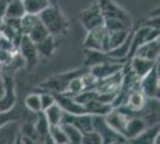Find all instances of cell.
<instances>
[{"mask_svg": "<svg viewBox=\"0 0 160 144\" xmlns=\"http://www.w3.org/2000/svg\"><path fill=\"white\" fill-rule=\"evenodd\" d=\"M160 133L159 131V124L153 125V126H148L147 129L139 133L136 137L132 138L128 141L129 144H153L154 137Z\"/></svg>", "mask_w": 160, "mask_h": 144, "instance_id": "obj_16", "label": "cell"}, {"mask_svg": "<svg viewBox=\"0 0 160 144\" xmlns=\"http://www.w3.org/2000/svg\"><path fill=\"white\" fill-rule=\"evenodd\" d=\"M0 49L6 51V52H11V53H13V52L17 51L13 41L11 39L6 37V36H4V35L0 36Z\"/></svg>", "mask_w": 160, "mask_h": 144, "instance_id": "obj_36", "label": "cell"}, {"mask_svg": "<svg viewBox=\"0 0 160 144\" xmlns=\"http://www.w3.org/2000/svg\"><path fill=\"white\" fill-rule=\"evenodd\" d=\"M55 97V102L61 107V109L68 114L80 115V114H87L86 108L74 100L73 96L66 95L62 93H53Z\"/></svg>", "mask_w": 160, "mask_h": 144, "instance_id": "obj_8", "label": "cell"}, {"mask_svg": "<svg viewBox=\"0 0 160 144\" xmlns=\"http://www.w3.org/2000/svg\"><path fill=\"white\" fill-rule=\"evenodd\" d=\"M24 104L28 109L30 110L31 113L36 114L42 112L41 108V100H40V93H31L25 97L24 100Z\"/></svg>", "mask_w": 160, "mask_h": 144, "instance_id": "obj_30", "label": "cell"}, {"mask_svg": "<svg viewBox=\"0 0 160 144\" xmlns=\"http://www.w3.org/2000/svg\"><path fill=\"white\" fill-rule=\"evenodd\" d=\"M13 53H14V52H13ZM13 53L0 49V66L6 65L7 62L10 61V59H11V56H12V54H13Z\"/></svg>", "mask_w": 160, "mask_h": 144, "instance_id": "obj_37", "label": "cell"}, {"mask_svg": "<svg viewBox=\"0 0 160 144\" xmlns=\"http://www.w3.org/2000/svg\"><path fill=\"white\" fill-rule=\"evenodd\" d=\"M129 34H130V29H128V30H118V31H110L109 33V51L122 45L127 40Z\"/></svg>", "mask_w": 160, "mask_h": 144, "instance_id": "obj_26", "label": "cell"}, {"mask_svg": "<svg viewBox=\"0 0 160 144\" xmlns=\"http://www.w3.org/2000/svg\"><path fill=\"white\" fill-rule=\"evenodd\" d=\"M8 3H10V0H0V17H1V18L5 17Z\"/></svg>", "mask_w": 160, "mask_h": 144, "instance_id": "obj_38", "label": "cell"}, {"mask_svg": "<svg viewBox=\"0 0 160 144\" xmlns=\"http://www.w3.org/2000/svg\"><path fill=\"white\" fill-rule=\"evenodd\" d=\"M84 107L86 108L87 114L99 115V117H105L108 113H110L111 109H112L111 104L100 102L99 100H97V97L91 100V101H88L86 104H84Z\"/></svg>", "mask_w": 160, "mask_h": 144, "instance_id": "obj_18", "label": "cell"}, {"mask_svg": "<svg viewBox=\"0 0 160 144\" xmlns=\"http://www.w3.org/2000/svg\"><path fill=\"white\" fill-rule=\"evenodd\" d=\"M23 4L25 8V13L36 14V16H38L47 7L50 6L49 0H23Z\"/></svg>", "mask_w": 160, "mask_h": 144, "instance_id": "obj_21", "label": "cell"}, {"mask_svg": "<svg viewBox=\"0 0 160 144\" xmlns=\"http://www.w3.org/2000/svg\"><path fill=\"white\" fill-rule=\"evenodd\" d=\"M49 137L53 139V142L55 144H66L68 143L66 138V135L63 130L61 129L60 125L58 126H50L49 127Z\"/></svg>", "mask_w": 160, "mask_h": 144, "instance_id": "obj_32", "label": "cell"}, {"mask_svg": "<svg viewBox=\"0 0 160 144\" xmlns=\"http://www.w3.org/2000/svg\"><path fill=\"white\" fill-rule=\"evenodd\" d=\"M140 90L148 99H159V90H160L159 60L155 62L153 69L141 78Z\"/></svg>", "mask_w": 160, "mask_h": 144, "instance_id": "obj_4", "label": "cell"}, {"mask_svg": "<svg viewBox=\"0 0 160 144\" xmlns=\"http://www.w3.org/2000/svg\"><path fill=\"white\" fill-rule=\"evenodd\" d=\"M159 60V59H158ZM157 60V61H158ZM152 60H147V59H142L139 56H133L130 60V69L133 70L136 75L139 76L140 78H142L145 75H147L151 70L154 67L155 62Z\"/></svg>", "mask_w": 160, "mask_h": 144, "instance_id": "obj_17", "label": "cell"}, {"mask_svg": "<svg viewBox=\"0 0 160 144\" xmlns=\"http://www.w3.org/2000/svg\"><path fill=\"white\" fill-rule=\"evenodd\" d=\"M25 14L23 0H10L4 18H17L20 19Z\"/></svg>", "mask_w": 160, "mask_h": 144, "instance_id": "obj_22", "label": "cell"}, {"mask_svg": "<svg viewBox=\"0 0 160 144\" xmlns=\"http://www.w3.org/2000/svg\"><path fill=\"white\" fill-rule=\"evenodd\" d=\"M147 127H148V125H147V123L142 118L136 117V115L130 117L128 119V123L127 126H126V131H124V136L123 137H124L126 141H129L132 138L136 137L139 133H141Z\"/></svg>", "mask_w": 160, "mask_h": 144, "instance_id": "obj_15", "label": "cell"}, {"mask_svg": "<svg viewBox=\"0 0 160 144\" xmlns=\"http://www.w3.org/2000/svg\"><path fill=\"white\" fill-rule=\"evenodd\" d=\"M40 22V17L36 14H29L25 13L22 18H20V31L23 35H27L33 25H36Z\"/></svg>", "mask_w": 160, "mask_h": 144, "instance_id": "obj_31", "label": "cell"}, {"mask_svg": "<svg viewBox=\"0 0 160 144\" xmlns=\"http://www.w3.org/2000/svg\"><path fill=\"white\" fill-rule=\"evenodd\" d=\"M122 73L123 70L117 72L116 75L110 76L104 79H97L96 84L93 85L92 89L97 91L98 94L103 93H117L121 89V84H122Z\"/></svg>", "mask_w": 160, "mask_h": 144, "instance_id": "obj_12", "label": "cell"}, {"mask_svg": "<svg viewBox=\"0 0 160 144\" xmlns=\"http://www.w3.org/2000/svg\"><path fill=\"white\" fill-rule=\"evenodd\" d=\"M60 126H61V129L63 130V132H65V135H66V138H67V141H68V143L80 144L82 133H81L75 126L71 125V124H67V123H61Z\"/></svg>", "mask_w": 160, "mask_h": 144, "instance_id": "obj_25", "label": "cell"}, {"mask_svg": "<svg viewBox=\"0 0 160 144\" xmlns=\"http://www.w3.org/2000/svg\"><path fill=\"white\" fill-rule=\"evenodd\" d=\"M37 47V52L38 54H42L43 56H52L55 51V40H54V36H48L44 41L40 42L36 45Z\"/></svg>", "mask_w": 160, "mask_h": 144, "instance_id": "obj_28", "label": "cell"}, {"mask_svg": "<svg viewBox=\"0 0 160 144\" xmlns=\"http://www.w3.org/2000/svg\"><path fill=\"white\" fill-rule=\"evenodd\" d=\"M129 118H130L129 115H127L126 113H123L118 108H112L111 112L108 113L107 115L104 117V120H105V123L108 124V126L110 129H112L115 132H117L118 135H121L123 137Z\"/></svg>", "mask_w": 160, "mask_h": 144, "instance_id": "obj_10", "label": "cell"}, {"mask_svg": "<svg viewBox=\"0 0 160 144\" xmlns=\"http://www.w3.org/2000/svg\"><path fill=\"white\" fill-rule=\"evenodd\" d=\"M79 21L81 22L82 27L85 28L87 31L102 27L104 24V17L102 13L99 4L96 3L85 10H82L79 13Z\"/></svg>", "mask_w": 160, "mask_h": 144, "instance_id": "obj_5", "label": "cell"}, {"mask_svg": "<svg viewBox=\"0 0 160 144\" xmlns=\"http://www.w3.org/2000/svg\"><path fill=\"white\" fill-rule=\"evenodd\" d=\"M0 36H1V33H0Z\"/></svg>", "mask_w": 160, "mask_h": 144, "instance_id": "obj_42", "label": "cell"}, {"mask_svg": "<svg viewBox=\"0 0 160 144\" xmlns=\"http://www.w3.org/2000/svg\"><path fill=\"white\" fill-rule=\"evenodd\" d=\"M40 100H41V108H42V112L46 110L47 108H49L50 106H53L55 103V97H54V94L50 93V91H43V93H40Z\"/></svg>", "mask_w": 160, "mask_h": 144, "instance_id": "obj_34", "label": "cell"}, {"mask_svg": "<svg viewBox=\"0 0 160 144\" xmlns=\"http://www.w3.org/2000/svg\"><path fill=\"white\" fill-rule=\"evenodd\" d=\"M132 33L129 34V36L127 37V40L123 42L122 45H120L118 47L113 48V49H110L109 52H107V55L112 59V60H116V61H120V60H123L126 59L128 55H129V52H130V43H132Z\"/></svg>", "mask_w": 160, "mask_h": 144, "instance_id": "obj_19", "label": "cell"}, {"mask_svg": "<svg viewBox=\"0 0 160 144\" xmlns=\"http://www.w3.org/2000/svg\"><path fill=\"white\" fill-rule=\"evenodd\" d=\"M18 53L22 55L25 62V67L28 70H31L35 67V65L38 61V52L37 47L27 35L22 36V40L18 46Z\"/></svg>", "mask_w": 160, "mask_h": 144, "instance_id": "obj_6", "label": "cell"}, {"mask_svg": "<svg viewBox=\"0 0 160 144\" xmlns=\"http://www.w3.org/2000/svg\"><path fill=\"white\" fill-rule=\"evenodd\" d=\"M12 85H14V84H13V82H12L11 76L2 75V79L0 81V100L5 97L8 89H10Z\"/></svg>", "mask_w": 160, "mask_h": 144, "instance_id": "obj_35", "label": "cell"}, {"mask_svg": "<svg viewBox=\"0 0 160 144\" xmlns=\"http://www.w3.org/2000/svg\"><path fill=\"white\" fill-rule=\"evenodd\" d=\"M16 104V94H14V85H12L4 99L0 100V113H6L12 109Z\"/></svg>", "mask_w": 160, "mask_h": 144, "instance_id": "obj_29", "label": "cell"}, {"mask_svg": "<svg viewBox=\"0 0 160 144\" xmlns=\"http://www.w3.org/2000/svg\"><path fill=\"white\" fill-rule=\"evenodd\" d=\"M38 17L41 23L47 28L52 36L65 34L68 29V21L58 7L50 5L43 12H41Z\"/></svg>", "mask_w": 160, "mask_h": 144, "instance_id": "obj_1", "label": "cell"}, {"mask_svg": "<svg viewBox=\"0 0 160 144\" xmlns=\"http://www.w3.org/2000/svg\"><path fill=\"white\" fill-rule=\"evenodd\" d=\"M123 69H124V65L122 62L116 61V60H109V61L100 62V64L88 67V71L96 79H104L110 76L116 75Z\"/></svg>", "mask_w": 160, "mask_h": 144, "instance_id": "obj_7", "label": "cell"}, {"mask_svg": "<svg viewBox=\"0 0 160 144\" xmlns=\"http://www.w3.org/2000/svg\"><path fill=\"white\" fill-rule=\"evenodd\" d=\"M80 144H104V142L99 133L96 130H92L82 133Z\"/></svg>", "mask_w": 160, "mask_h": 144, "instance_id": "obj_33", "label": "cell"}, {"mask_svg": "<svg viewBox=\"0 0 160 144\" xmlns=\"http://www.w3.org/2000/svg\"><path fill=\"white\" fill-rule=\"evenodd\" d=\"M153 144H160V133H158L153 139Z\"/></svg>", "mask_w": 160, "mask_h": 144, "instance_id": "obj_39", "label": "cell"}, {"mask_svg": "<svg viewBox=\"0 0 160 144\" xmlns=\"http://www.w3.org/2000/svg\"><path fill=\"white\" fill-rule=\"evenodd\" d=\"M27 36L35 45H37L40 42L44 41L48 36H50V34H49V31L47 30V28L44 27L40 21L36 25H33V28L28 33Z\"/></svg>", "mask_w": 160, "mask_h": 144, "instance_id": "obj_24", "label": "cell"}, {"mask_svg": "<svg viewBox=\"0 0 160 144\" xmlns=\"http://www.w3.org/2000/svg\"><path fill=\"white\" fill-rule=\"evenodd\" d=\"M82 90H85V85H84V83H82V79H81V75L80 76H77V77H73L68 84H67L66 87V90H65V93H62V94H66V95H69V96H75L80 94Z\"/></svg>", "mask_w": 160, "mask_h": 144, "instance_id": "obj_27", "label": "cell"}, {"mask_svg": "<svg viewBox=\"0 0 160 144\" xmlns=\"http://www.w3.org/2000/svg\"><path fill=\"white\" fill-rule=\"evenodd\" d=\"M109 144H129L128 141H118V142H112V143H109Z\"/></svg>", "mask_w": 160, "mask_h": 144, "instance_id": "obj_40", "label": "cell"}, {"mask_svg": "<svg viewBox=\"0 0 160 144\" xmlns=\"http://www.w3.org/2000/svg\"><path fill=\"white\" fill-rule=\"evenodd\" d=\"M63 110L61 109V107L55 102L53 106H50L49 108L43 110V114L47 119L49 126H58L62 123V118H63Z\"/></svg>", "mask_w": 160, "mask_h": 144, "instance_id": "obj_20", "label": "cell"}, {"mask_svg": "<svg viewBox=\"0 0 160 144\" xmlns=\"http://www.w3.org/2000/svg\"><path fill=\"white\" fill-rule=\"evenodd\" d=\"M62 123L71 124L75 126L81 133H85L88 131L94 130L93 127V115L91 114H80V115H74V114H68L63 113Z\"/></svg>", "mask_w": 160, "mask_h": 144, "instance_id": "obj_11", "label": "cell"}, {"mask_svg": "<svg viewBox=\"0 0 160 144\" xmlns=\"http://www.w3.org/2000/svg\"><path fill=\"white\" fill-rule=\"evenodd\" d=\"M159 39H155V40H151V41H146L143 43H141L140 46L136 48V51L134 52L133 56H139V58H142V59L157 61L159 59Z\"/></svg>", "mask_w": 160, "mask_h": 144, "instance_id": "obj_13", "label": "cell"}, {"mask_svg": "<svg viewBox=\"0 0 160 144\" xmlns=\"http://www.w3.org/2000/svg\"><path fill=\"white\" fill-rule=\"evenodd\" d=\"M109 60H112V59H110L107 55V53L98 52V51L85 49V65L87 67H91V66H94L97 64L109 61Z\"/></svg>", "mask_w": 160, "mask_h": 144, "instance_id": "obj_23", "label": "cell"}, {"mask_svg": "<svg viewBox=\"0 0 160 144\" xmlns=\"http://www.w3.org/2000/svg\"><path fill=\"white\" fill-rule=\"evenodd\" d=\"M87 70H75V71H68L65 73H60L54 77L48 78L47 81L40 84V88H42L46 91H50V93H65L66 87L68 82L77 76L82 75L84 72H86Z\"/></svg>", "mask_w": 160, "mask_h": 144, "instance_id": "obj_3", "label": "cell"}, {"mask_svg": "<svg viewBox=\"0 0 160 144\" xmlns=\"http://www.w3.org/2000/svg\"><path fill=\"white\" fill-rule=\"evenodd\" d=\"M84 48L107 53L109 51V31L104 25L87 31L84 41Z\"/></svg>", "mask_w": 160, "mask_h": 144, "instance_id": "obj_2", "label": "cell"}, {"mask_svg": "<svg viewBox=\"0 0 160 144\" xmlns=\"http://www.w3.org/2000/svg\"><path fill=\"white\" fill-rule=\"evenodd\" d=\"M99 7L102 10V13L104 19L105 18H113V19H121V21L126 22L128 24L132 25V18L130 16L121 8L117 4H115L111 0H99Z\"/></svg>", "mask_w": 160, "mask_h": 144, "instance_id": "obj_9", "label": "cell"}, {"mask_svg": "<svg viewBox=\"0 0 160 144\" xmlns=\"http://www.w3.org/2000/svg\"><path fill=\"white\" fill-rule=\"evenodd\" d=\"M2 79V70H1V67H0V81Z\"/></svg>", "mask_w": 160, "mask_h": 144, "instance_id": "obj_41", "label": "cell"}, {"mask_svg": "<svg viewBox=\"0 0 160 144\" xmlns=\"http://www.w3.org/2000/svg\"><path fill=\"white\" fill-rule=\"evenodd\" d=\"M20 125L17 121H8L0 126V144H17Z\"/></svg>", "mask_w": 160, "mask_h": 144, "instance_id": "obj_14", "label": "cell"}]
</instances>
